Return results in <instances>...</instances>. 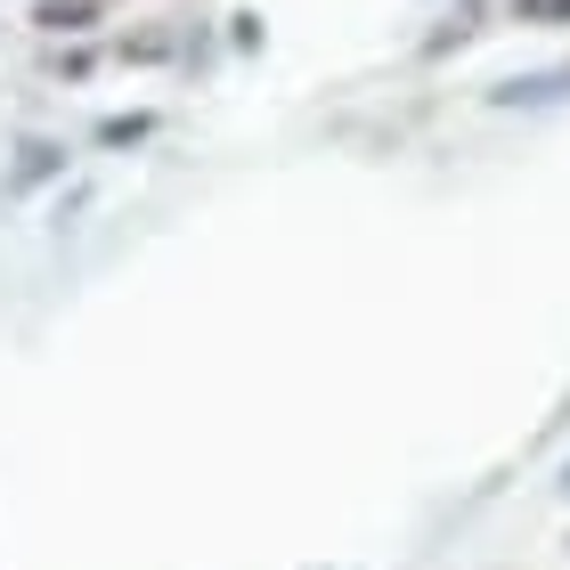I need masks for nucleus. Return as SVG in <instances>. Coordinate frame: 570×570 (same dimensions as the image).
<instances>
[{
  "label": "nucleus",
  "instance_id": "2",
  "mask_svg": "<svg viewBox=\"0 0 570 570\" xmlns=\"http://www.w3.org/2000/svg\"><path fill=\"white\" fill-rule=\"evenodd\" d=\"M522 17H570V0H513Z\"/></svg>",
  "mask_w": 570,
  "mask_h": 570
},
{
  "label": "nucleus",
  "instance_id": "1",
  "mask_svg": "<svg viewBox=\"0 0 570 570\" xmlns=\"http://www.w3.org/2000/svg\"><path fill=\"white\" fill-rule=\"evenodd\" d=\"M98 9V0H49V9H41V24H58V33H66V24H82Z\"/></svg>",
  "mask_w": 570,
  "mask_h": 570
}]
</instances>
